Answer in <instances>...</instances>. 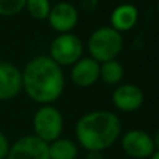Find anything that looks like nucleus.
<instances>
[{"mask_svg":"<svg viewBox=\"0 0 159 159\" xmlns=\"http://www.w3.org/2000/svg\"><path fill=\"white\" fill-rule=\"evenodd\" d=\"M22 89L34 102L50 105L57 101L64 91V74L61 67L49 56H36L25 64Z\"/></svg>","mask_w":159,"mask_h":159,"instance_id":"obj_1","label":"nucleus"},{"mask_svg":"<svg viewBox=\"0 0 159 159\" xmlns=\"http://www.w3.org/2000/svg\"><path fill=\"white\" fill-rule=\"evenodd\" d=\"M120 134V119L107 110L89 112L81 116L75 124V137L87 152H103L117 141Z\"/></svg>","mask_w":159,"mask_h":159,"instance_id":"obj_2","label":"nucleus"},{"mask_svg":"<svg viewBox=\"0 0 159 159\" xmlns=\"http://www.w3.org/2000/svg\"><path fill=\"white\" fill-rule=\"evenodd\" d=\"M123 49V36L112 27H101L91 34L88 39L89 57L99 64L109 60H116Z\"/></svg>","mask_w":159,"mask_h":159,"instance_id":"obj_3","label":"nucleus"},{"mask_svg":"<svg viewBox=\"0 0 159 159\" xmlns=\"http://www.w3.org/2000/svg\"><path fill=\"white\" fill-rule=\"evenodd\" d=\"M34 135L43 143L50 144L60 138L63 131V116L52 105H43L34 115Z\"/></svg>","mask_w":159,"mask_h":159,"instance_id":"obj_4","label":"nucleus"},{"mask_svg":"<svg viewBox=\"0 0 159 159\" xmlns=\"http://www.w3.org/2000/svg\"><path fill=\"white\" fill-rule=\"evenodd\" d=\"M84 45L75 34H59L50 43L49 57L59 66H73L82 57Z\"/></svg>","mask_w":159,"mask_h":159,"instance_id":"obj_5","label":"nucleus"},{"mask_svg":"<svg viewBox=\"0 0 159 159\" xmlns=\"http://www.w3.org/2000/svg\"><path fill=\"white\" fill-rule=\"evenodd\" d=\"M121 148L129 157L134 159L151 158L155 152L152 137L140 129L129 130L121 137Z\"/></svg>","mask_w":159,"mask_h":159,"instance_id":"obj_6","label":"nucleus"},{"mask_svg":"<svg viewBox=\"0 0 159 159\" xmlns=\"http://www.w3.org/2000/svg\"><path fill=\"white\" fill-rule=\"evenodd\" d=\"M6 159H50L49 144L35 135H24L10 145Z\"/></svg>","mask_w":159,"mask_h":159,"instance_id":"obj_7","label":"nucleus"},{"mask_svg":"<svg viewBox=\"0 0 159 159\" xmlns=\"http://www.w3.org/2000/svg\"><path fill=\"white\" fill-rule=\"evenodd\" d=\"M48 22L59 34L71 32L78 22V11L71 3L60 2L52 6L48 16Z\"/></svg>","mask_w":159,"mask_h":159,"instance_id":"obj_8","label":"nucleus"},{"mask_svg":"<svg viewBox=\"0 0 159 159\" xmlns=\"http://www.w3.org/2000/svg\"><path fill=\"white\" fill-rule=\"evenodd\" d=\"M22 89L21 70L13 63L0 64V101H11Z\"/></svg>","mask_w":159,"mask_h":159,"instance_id":"obj_9","label":"nucleus"},{"mask_svg":"<svg viewBox=\"0 0 159 159\" xmlns=\"http://www.w3.org/2000/svg\"><path fill=\"white\" fill-rule=\"evenodd\" d=\"M112 102L121 112H135L144 102V93L134 84L119 85L112 93Z\"/></svg>","mask_w":159,"mask_h":159,"instance_id":"obj_10","label":"nucleus"},{"mask_svg":"<svg viewBox=\"0 0 159 159\" xmlns=\"http://www.w3.org/2000/svg\"><path fill=\"white\" fill-rule=\"evenodd\" d=\"M99 67L101 64L92 57H81L73 64L70 78L77 87H91L99 80Z\"/></svg>","mask_w":159,"mask_h":159,"instance_id":"obj_11","label":"nucleus"},{"mask_svg":"<svg viewBox=\"0 0 159 159\" xmlns=\"http://www.w3.org/2000/svg\"><path fill=\"white\" fill-rule=\"evenodd\" d=\"M138 21V10L134 4L124 3L120 4L112 11L110 14V27L117 32H126L134 28Z\"/></svg>","mask_w":159,"mask_h":159,"instance_id":"obj_12","label":"nucleus"},{"mask_svg":"<svg viewBox=\"0 0 159 159\" xmlns=\"http://www.w3.org/2000/svg\"><path fill=\"white\" fill-rule=\"evenodd\" d=\"M78 148L69 138H57L49 144L50 159H77Z\"/></svg>","mask_w":159,"mask_h":159,"instance_id":"obj_13","label":"nucleus"},{"mask_svg":"<svg viewBox=\"0 0 159 159\" xmlns=\"http://www.w3.org/2000/svg\"><path fill=\"white\" fill-rule=\"evenodd\" d=\"M124 77V67L120 61L109 60L101 63L99 67V78L109 85H117Z\"/></svg>","mask_w":159,"mask_h":159,"instance_id":"obj_14","label":"nucleus"},{"mask_svg":"<svg viewBox=\"0 0 159 159\" xmlns=\"http://www.w3.org/2000/svg\"><path fill=\"white\" fill-rule=\"evenodd\" d=\"M25 8L32 18L41 21V20H48L52 6L49 0H27Z\"/></svg>","mask_w":159,"mask_h":159,"instance_id":"obj_15","label":"nucleus"},{"mask_svg":"<svg viewBox=\"0 0 159 159\" xmlns=\"http://www.w3.org/2000/svg\"><path fill=\"white\" fill-rule=\"evenodd\" d=\"M27 0H0V16L11 17L25 8Z\"/></svg>","mask_w":159,"mask_h":159,"instance_id":"obj_16","label":"nucleus"},{"mask_svg":"<svg viewBox=\"0 0 159 159\" xmlns=\"http://www.w3.org/2000/svg\"><path fill=\"white\" fill-rule=\"evenodd\" d=\"M10 151V143L3 131H0V159H6Z\"/></svg>","mask_w":159,"mask_h":159,"instance_id":"obj_17","label":"nucleus"},{"mask_svg":"<svg viewBox=\"0 0 159 159\" xmlns=\"http://www.w3.org/2000/svg\"><path fill=\"white\" fill-rule=\"evenodd\" d=\"M85 159H103V155H102V152L98 151H88Z\"/></svg>","mask_w":159,"mask_h":159,"instance_id":"obj_18","label":"nucleus"},{"mask_svg":"<svg viewBox=\"0 0 159 159\" xmlns=\"http://www.w3.org/2000/svg\"><path fill=\"white\" fill-rule=\"evenodd\" d=\"M152 141H154V147H155V151H159V129L155 131L154 137H152Z\"/></svg>","mask_w":159,"mask_h":159,"instance_id":"obj_19","label":"nucleus"},{"mask_svg":"<svg viewBox=\"0 0 159 159\" xmlns=\"http://www.w3.org/2000/svg\"><path fill=\"white\" fill-rule=\"evenodd\" d=\"M151 159H159V151H155L154 155L151 157Z\"/></svg>","mask_w":159,"mask_h":159,"instance_id":"obj_20","label":"nucleus"},{"mask_svg":"<svg viewBox=\"0 0 159 159\" xmlns=\"http://www.w3.org/2000/svg\"><path fill=\"white\" fill-rule=\"evenodd\" d=\"M157 10H158V14H159V0H158V4H157Z\"/></svg>","mask_w":159,"mask_h":159,"instance_id":"obj_21","label":"nucleus"},{"mask_svg":"<svg viewBox=\"0 0 159 159\" xmlns=\"http://www.w3.org/2000/svg\"><path fill=\"white\" fill-rule=\"evenodd\" d=\"M3 63V60H2V57H0V64H2Z\"/></svg>","mask_w":159,"mask_h":159,"instance_id":"obj_22","label":"nucleus"}]
</instances>
